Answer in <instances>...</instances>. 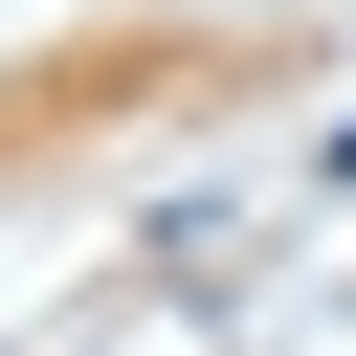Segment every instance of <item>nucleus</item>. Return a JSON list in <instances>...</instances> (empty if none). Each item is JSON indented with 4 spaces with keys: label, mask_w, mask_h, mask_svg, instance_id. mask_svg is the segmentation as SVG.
<instances>
[]
</instances>
